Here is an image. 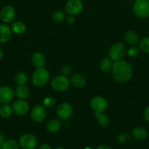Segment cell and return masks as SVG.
Listing matches in <instances>:
<instances>
[{"mask_svg": "<svg viewBox=\"0 0 149 149\" xmlns=\"http://www.w3.org/2000/svg\"><path fill=\"white\" fill-rule=\"evenodd\" d=\"M112 77L114 79L119 83L128 81L132 77L133 69L131 65L126 61H115L112 68Z\"/></svg>", "mask_w": 149, "mask_h": 149, "instance_id": "6da1fadb", "label": "cell"}, {"mask_svg": "<svg viewBox=\"0 0 149 149\" xmlns=\"http://www.w3.org/2000/svg\"><path fill=\"white\" fill-rule=\"evenodd\" d=\"M50 79V74L48 71L43 67L37 68L32 76V82L37 87H42L47 84Z\"/></svg>", "mask_w": 149, "mask_h": 149, "instance_id": "7a4b0ae2", "label": "cell"}, {"mask_svg": "<svg viewBox=\"0 0 149 149\" xmlns=\"http://www.w3.org/2000/svg\"><path fill=\"white\" fill-rule=\"evenodd\" d=\"M133 12L140 18L149 17V0H136L133 5Z\"/></svg>", "mask_w": 149, "mask_h": 149, "instance_id": "3957f363", "label": "cell"}, {"mask_svg": "<svg viewBox=\"0 0 149 149\" xmlns=\"http://www.w3.org/2000/svg\"><path fill=\"white\" fill-rule=\"evenodd\" d=\"M19 147L22 149H35L37 146L38 141L36 137L30 133L23 134L19 138Z\"/></svg>", "mask_w": 149, "mask_h": 149, "instance_id": "277c9868", "label": "cell"}, {"mask_svg": "<svg viewBox=\"0 0 149 149\" xmlns=\"http://www.w3.org/2000/svg\"><path fill=\"white\" fill-rule=\"evenodd\" d=\"M126 52L125 45L121 42L113 44L110 48L109 57L112 61H118L122 59Z\"/></svg>", "mask_w": 149, "mask_h": 149, "instance_id": "5b68a950", "label": "cell"}, {"mask_svg": "<svg viewBox=\"0 0 149 149\" xmlns=\"http://www.w3.org/2000/svg\"><path fill=\"white\" fill-rule=\"evenodd\" d=\"M51 86L53 89L57 92L65 91L70 86V81L66 76H57L53 79Z\"/></svg>", "mask_w": 149, "mask_h": 149, "instance_id": "8992f818", "label": "cell"}, {"mask_svg": "<svg viewBox=\"0 0 149 149\" xmlns=\"http://www.w3.org/2000/svg\"><path fill=\"white\" fill-rule=\"evenodd\" d=\"M90 106L94 113H102L108 109V103L103 97L96 96L91 100Z\"/></svg>", "mask_w": 149, "mask_h": 149, "instance_id": "52a82bcc", "label": "cell"}, {"mask_svg": "<svg viewBox=\"0 0 149 149\" xmlns=\"http://www.w3.org/2000/svg\"><path fill=\"white\" fill-rule=\"evenodd\" d=\"M83 9V4L80 0H68L66 3V12L71 15H77L80 14Z\"/></svg>", "mask_w": 149, "mask_h": 149, "instance_id": "ba28073f", "label": "cell"}, {"mask_svg": "<svg viewBox=\"0 0 149 149\" xmlns=\"http://www.w3.org/2000/svg\"><path fill=\"white\" fill-rule=\"evenodd\" d=\"M46 115L47 112L45 108L41 105L35 106L31 111V117L32 120L37 123H40L43 122L46 117Z\"/></svg>", "mask_w": 149, "mask_h": 149, "instance_id": "9c48e42d", "label": "cell"}, {"mask_svg": "<svg viewBox=\"0 0 149 149\" xmlns=\"http://www.w3.org/2000/svg\"><path fill=\"white\" fill-rule=\"evenodd\" d=\"M15 16V10L14 7L10 5H7L3 7L0 11V19L5 23L13 21Z\"/></svg>", "mask_w": 149, "mask_h": 149, "instance_id": "30bf717a", "label": "cell"}, {"mask_svg": "<svg viewBox=\"0 0 149 149\" xmlns=\"http://www.w3.org/2000/svg\"><path fill=\"white\" fill-rule=\"evenodd\" d=\"M57 115L61 119H69L72 114V107L69 103H61L57 108Z\"/></svg>", "mask_w": 149, "mask_h": 149, "instance_id": "8fae6325", "label": "cell"}, {"mask_svg": "<svg viewBox=\"0 0 149 149\" xmlns=\"http://www.w3.org/2000/svg\"><path fill=\"white\" fill-rule=\"evenodd\" d=\"M12 109L15 113L19 116H23V115H26L29 111V106L27 102L25 101L24 100L19 99L18 100H16L13 103Z\"/></svg>", "mask_w": 149, "mask_h": 149, "instance_id": "7c38bea8", "label": "cell"}, {"mask_svg": "<svg viewBox=\"0 0 149 149\" xmlns=\"http://www.w3.org/2000/svg\"><path fill=\"white\" fill-rule=\"evenodd\" d=\"M15 96V91L10 87L3 86L0 87V103L7 104L12 101Z\"/></svg>", "mask_w": 149, "mask_h": 149, "instance_id": "4fadbf2b", "label": "cell"}, {"mask_svg": "<svg viewBox=\"0 0 149 149\" xmlns=\"http://www.w3.org/2000/svg\"><path fill=\"white\" fill-rule=\"evenodd\" d=\"M12 36V29L7 25L0 24V44H4L8 42Z\"/></svg>", "mask_w": 149, "mask_h": 149, "instance_id": "5bb4252c", "label": "cell"}, {"mask_svg": "<svg viewBox=\"0 0 149 149\" xmlns=\"http://www.w3.org/2000/svg\"><path fill=\"white\" fill-rule=\"evenodd\" d=\"M131 135L137 141H144L148 138V131L143 127H136L131 130Z\"/></svg>", "mask_w": 149, "mask_h": 149, "instance_id": "9a60e30c", "label": "cell"}, {"mask_svg": "<svg viewBox=\"0 0 149 149\" xmlns=\"http://www.w3.org/2000/svg\"><path fill=\"white\" fill-rule=\"evenodd\" d=\"M15 95L20 100H25L30 95V90L25 85H18L15 89Z\"/></svg>", "mask_w": 149, "mask_h": 149, "instance_id": "2e32d148", "label": "cell"}, {"mask_svg": "<svg viewBox=\"0 0 149 149\" xmlns=\"http://www.w3.org/2000/svg\"><path fill=\"white\" fill-rule=\"evenodd\" d=\"M45 57L42 52H36L32 55V62L37 68H41L43 67L45 64Z\"/></svg>", "mask_w": 149, "mask_h": 149, "instance_id": "e0dca14e", "label": "cell"}, {"mask_svg": "<svg viewBox=\"0 0 149 149\" xmlns=\"http://www.w3.org/2000/svg\"><path fill=\"white\" fill-rule=\"evenodd\" d=\"M61 127V123L58 119H51L49 122L47 123L46 129L51 133H56L58 132Z\"/></svg>", "mask_w": 149, "mask_h": 149, "instance_id": "ac0fdd59", "label": "cell"}, {"mask_svg": "<svg viewBox=\"0 0 149 149\" xmlns=\"http://www.w3.org/2000/svg\"><path fill=\"white\" fill-rule=\"evenodd\" d=\"M71 82L73 86L78 88L83 87L86 84V79L83 75L79 74H75L72 76L71 77Z\"/></svg>", "mask_w": 149, "mask_h": 149, "instance_id": "d6986e66", "label": "cell"}, {"mask_svg": "<svg viewBox=\"0 0 149 149\" xmlns=\"http://www.w3.org/2000/svg\"><path fill=\"white\" fill-rule=\"evenodd\" d=\"M94 116L97 119L99 125L102 127H108L110 123V119L107 114L102 113H94Z\"/></svg>", "mask_w": 149, "mask_h": 149, "instance_id": "ffe728a7", "label": "cell"}, {"mask_svg": "<svg viewBox=\"0 0 149 149\" xmlns=\"http://www.w3.org/2000/svg\"><path fill=\"white\" fill-rule=\"evenodd\" d=\"M125 40L129 45H135L139 41L138 33L134 31H129L125 33Z\"/></svg>", "mask_w": 149, "mask_h": 149, "instance_id": "44dd1931", "label": "cell"}, {"mask_svg": "<svg viewBox=\"0 0 149 149\" xmlns=\"http://www.w3.org/2000/svg\"><path fill=\"white\" fill-rule=\"evenodd\" d=\"M11 29L16 34H23L25 33L26 30V26L23 22L21 21H16L12 23Z\"/></svg>", "mask_w": 149, "mask_h": 149, "instance_id": "7402d4cb", "label": "cell"}, {"mask_svg": "<svg viewBox=\"0 0 149 149\" xmlns=\"http://www.w3.org/2000/svg\"><path fill=\"white\" fill-rule=\"evenodd\" d=\"M99 67H100L101 71H103V72H109L112 68V60L110 58H105L104 59L102 60V61H101Z\"/></svg>", "mask_w": 149, "mask_h": 149, "instance_id": "603a6c76", "label": "cell"}, {"mask_svg": "<svg viewBox=\"0 0 149 149\" xmlns=\"http://www.w3.org/2000/svg\"><path fill=\"white\" fill-rule=\"evenodd\" d=\"M12 113H13V109H12V106H10L8 103L3 104L0 107V116L2 118H4V119L9 118L12 115Z\"/></svg>", "mask_w": 149, "mask_h": 149, "instance_id": "cb8c5ba5", "label": "cell"}, {"mask_svg": "<svg viewBox=\"0 0 149 149\" xmlns=\"http://www.w3.org/2000/svg\"><path fill=\"white\" fill-rule=\"evenodd\" d=\"M19 144L18 143L16 142L15 140L9 139L7 141H4L0 149H18Z\"/></svg>", "mask_w": 149, "mask_h": 149, "instance_id": "d4e9b609", "label": "cell"}, {"mask_svg": "<svg viewBox=\"0 0 149 149\" xmlns=\"http://www.w3.org/2000/svg\"><path fill=\"white\" fill-rule=\"evenodd\" d=\"M28 77L26 74L23 72H19L15 77V81L18 85H25L27 82Z\"/></svg>", "mask_w": 149, "mask_h": 149, "instance_id": "484cf974", "label": "cell"}, {"mask_svg": "<svg viewBox=\"0 0 149 149\" xmlns=\"http://www.w3.org/2000/svg\"><path fill=\"white\" fill-rule=\"evenodd\" d=\"M139 47L145 53L149 54V36L143 38L139 42Z\"/></svg>", "mask_w": 149, "mask_h": 149, "instance_id": "4316f807", "label": "cell"}, {"mask_svg": "<svg viewBox=\"0 0 149 149\" xmlns=\"http://www.w3.org/2000/svg\"><path fill=\"white\" fill-rule=\"evenodd\" d=\"M66 18V14L63 11H56L53 14L52 19L55 23H60Z\"/></svg>", "mask_w": 149, "mask_h": 149, "instance_id": "83f0119b", "label": "cell"}, {"mask_svg": "<svg viewBox=\"0 0 149 149\" xmlns=\"http://www.w3.org/2000/svg\"><path fill=\"white\" fill-rule=\"evenodd\" d=\"M130 138H131V135L127 132H122L117 137V140L120 143H125L128 142Z\"/></svg>", "mask_w": 149, "mask_h": 149, "instance_id": "f1b7e54d", "label": "cell"}, {"mask_svg": "<svg viewBox=\"0 0 149 149\" xmlns=\"http://www.w3.org/2000/svg\"><path fill=\"white\" fill-rule=\"evenodd\" d=\"M139 53H140V49L137 47H131L127 51V55L129 58H136L138 56Z\"/></svg>", "mask_w": 149, "mask_h": 149, "instance_id": "f546056e", "label": "cell"}, {"mask_svg": "<svg viewBox=\"0 0 149 149\" xmlns=\"http://www.w3.org/2000/svg\"><path fill=\"white\" fill-rule=\"evenodd\" d=\"M55 104V99L53 97H47L44 99L43 105L45 108H52Z\"/></svg>", "mask_w": 149, "mask_h": 149, "instance_id": "4dcf8cb0", "label": "cell"}, {"mask_svg": "<svg viewBox=\"0 0 149 149\" xmlns=\"http://www.w3.org/2000/svg\"><path fill=\"white\" fill-rule=\"evenodd\" d=\"M61 73L64 76H69L72 73V68L70 65H64L61 68Z\"/></svg>", "mask_w": 149, "mask_h": 149, "instance_id": "1f68e13d", "label": "cell"}, {"mask_svg": "<svg viewBox=\"0 0 149 149\" xmlns=\"http://www.w3.org/2000/svg\"><path fill=\"white\" fill-rule=\"evenodd\" d=\"M143 116H144V119H145L146 122L149 123V106L148 107H146L145 109Z\"/></svg>", "mask_w": 149, "mask_h": 149, "instance_id": "d6a6232c", "label": "cell"}, {"mask_svg": "<svg viewBox=\"0 0 149 149\" xmlns=\"http://www.w3.org/2000/svg\"><path fill=\"white\" fill-rule=\"evenodd\" d=\"M66 20H67V23H68V24L71 25V24H73L74 22V15H69V16H67V18H66Z\"/></svg>", "mask_w": 149, "mask_h": 149, "instance_id": "836d02e7", "label": "cell"}, {"mask_svg": "<svg viewBox=\"0 0 149 149\" xmlns=\"http://www.w3.org/2000/svg\"><path fill=\"white\" fill-rule=\"evenodd\" d=\"M38 149H51V147L48 143H42L38 147Z\"/></svg>", "mask_w": 149, "mask_h": 149, "instance_id": "e575fe53", "label": "cell"}, {"mask_svg": "<svg viewBox=\"0 0 149 149\" xmlns=\"http://www.w3.org/2000/svg\"><path fill=\"white\" fill-rule=\"evenodd\" d=\"M4 141H5V135H4V134L1 131H0V147L1 146Z\"/></svg>", "mask_w": 149, "mask_h": 149, "instance_id": "d590c367", "label": "cell"}, {"mask_svg": "<svg viewBox=\"0 0 149 149\" xmlns=\"http://www.w3.org/2000/svg\"><path fill=\"white\" fill-rule=\"evenodd\" d=\"M96 149H112L110 146L108 145H100L96 147Z\"/></svg>", "mask_w": 149, "mask_h": 149, "instance_id": "8d00e7d4", "label": "cell"}, {"mask_svg": "<svg viewBox=\"0 0 149 149\" xmlns=\"http://www.w3.org/2000/svg\"><path fill=\"white\" fill-rule=\"evenodd\" d=\"M4 57V52H3V50L1 49V48H0V61Z\"/></svg>", "mask_w": 149, "mask_h": 149, "instance_id": "74e56055", "label": "cell"}, {"mask_svg": "<svg viewBox=\"0 0 149 149\" xmlns=\"http://www.w3.org/2000/svg\"><path fill=\"white\" fill-rule=\"evenodd\" d=\"M55 149H65V148L62 146H58V147H56Z\"/></svg>", "mask_w": 149, "mask_h": 149, "instance_id": "f35d334b", "label": "cell"}]
</instances>
